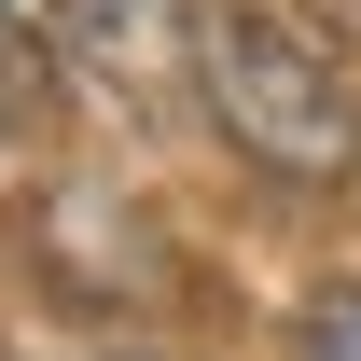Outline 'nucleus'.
<instances>
[{"label": "nucleus", "mask_w": 361, "mask_h": 361, "mask_svg": "<svg viewBox=\"0 0 361 361\" xmlns=\"http://www.w3.org/2000/svg\"><path fill=\"white\" fill-rule=\"evenodd\" d=\"M195 84L223 111V139L250 167L278 180H348L361 167V97L334 70L319 28H292L278 0H209V28H195Z\"/></svg>", "instance_id": "obj_1"}, {"label": "nucleus", "mask_w": 361, "mask_h": 361, "mask_svg": "<svg viewBox=\"0 0 361 361\" xmlns=\"http://www.w3.org/2000/svg\"><path fill=\"white\" fill-rule=\"evenodd\" d=\"M195 28H209L195 0H56L42 14V42L70 56L97 97H126V111H153V97L195 70Z\"/></svg>", "instance_id": "obj_2"}, {"label": "nucleus", "mask_w": 361, "mask_h": 361, "mask_svg": "<svg viewBox=\"0 0 361 361\" xmlns=\"http://www.w3.org/2000/svg\"><path fill=\"white\" fill-rule=\"evenodd\" d=\"M292 361H361V278H334V292L292 319Z\"/></svg>", "instance_id": "obj_3"}]
</instances>
